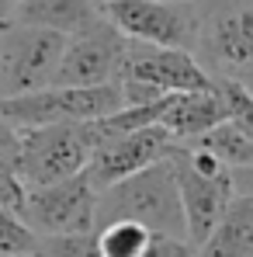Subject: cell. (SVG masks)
<instances>
[{
  "label": "cell",
  "instance_id": "1",
  "mask_svg": "<svg viewBox=\"0 0 253 257\" xmlns=\"http://www.w3.org/2000/svg\"><path fill=\"white\" fill-rule=\"evenodd\" d=\"M173 157L97 191V226L139 222L149 233L184 236V212H180V188H177V160Z\"/></svg>",
  "mask_w": 253,
  "mask_h": 257
},
{
  "label": "cell",
  "instance_id": "2",
  "mask_svg": "<svg viewBox=\"0 0 253 257\" xmlns=\"http://www.w3.org/2000/svg\"><path fill=\"white\" fill-rule=\"evenodd\" d=\"M122 108V94L115 84L104 87H56L49 84L32 94L0 97V118L18 132L39 125H80Z\"/></svg>",
  "mask_w": 253,
  "mask_h": 257
},
{
  "label": "cell",
  "instance_id": "3",
  "mask_svg": "<svg viewBox=\"0 0 253 257\" xmlns=\"http://www.w3.org/2000/svg\"><path fill=\"white\" fill-rule=\"evenodd\" d=\"M66 45L70 35L35 25H7L0 32V97H18L49 87Z\"/></svg>",
  "mask_w": 253,
  "mask_h": 257
},
{
  "label": "cell",
  "instance_id": "4",
  "mask_svg": "<svg viewBox=\"0 0 253 257\" xmlns=\"http://www.w3.org/2000/svg\"><path fill=\"white\" fill-rule=\"evenodd\" d=\"M18 215L35 236L97 233V188L87 181V174L28 188Z\"/></svg>",
  "mask_w": 253,
  "mask_h": 257
},
{
  "label": "cell",
  "instance_id": "5",
  "mask_svg": "<svg viewBox=\"0 0 253 257\" xmlns=\"http://www.w3.org/2000/svg\"><path fill=\"white\" fill-rule=\"evenodd\" d=\"M104 18L132 42L163 45V49H198L201 18L191 0H118L104 7Z\"/></svg>",
  "mask_w": 253,
  "mask_h": 257
},
{
  "label": "cell",
  "instance_id": "6",
  "mask_svg": "<svg viewBox=\"0 0 253 257\" xmlns=\"http://www.w3.org/2000/svg\"><path fill=\"white\" fill-rule=\"evenodd\" d=\"M90 164V146L80 125H39L21 132L18 174L25 191L77 177Z\"/></svg>",
  "mask_w": 253,
  "mask_h": 257
},
{
  "label": "cell",
  "instance_id": "7",
  "mask_svg": "<svg viewBox=\"0 0 253 257\" xmlns=\"http://www.w3.org/2000/svg\"><path fill=\"white\" fill-rule=\"evenodd\" d=\"M115 80H135L153 87L156 94H184V90H208L215 87L211 70L191 52V49H163L146 42H125L118 77Z\"/></svg>",
  "mask_w": 253,
  "mask_h": 257
},
{
  "label": "cell",
  "instance_id": "8",
  "mask_svg": "<svg viewBox=\"0 0 253 257\" xmlns=\"http://www.w3.org/2000/svg\"><path fill=\"white\" fill-rule=\"evenodd\" d=\"M125 35L108 21L101 18L97 25L84 28L80 35H73L59 66H56V87H104L115 84L118 77V63H122V52H125Z\"/></svg>",
  "mask_w": 253,
  "mask_h": 257
},
{
  "label": "cell",
  "instance_id": "9",
  "mask_svg": "<svg viewBox=\"0 0 253 257\" xmlns=\"http://www.w3.org/2000/svg\"><path fill=\"white\" fill-rule=\"evenodd\" d=\"M198 49L222 77L253 73V0H222L198 28Z\"/></svg>",
  "mask_w": 253,
  "mask_h": 257
},
{
  "label": "cell",
  "instance_id": "10",
  "mask_svg": "<svg viewBox=\"0 0 253 257\" xmlns=\"http://www.w3.org/2000/svg\"><path fill=\"white\" fill-rule=\"evenodd\" d=\"M177 150H180V143L170 136L167 128L146 125L139 132H132V136H122V139L94 150L84 174L97 191H104V188H111V184L125 181L132 174L146 171V167H153L160 160H170Z\"/></svg>",
  "mask_w": 253,
  "mask_h": 257
},
{
  "label": "cell",
  "instance_id": "11",
  "mask_svg": "<svg viewBox=\"0 0 253 257\" xmlns=\"http://www.w3.org/2000/svg\"><path fill=\"white\" fill-rule=\"evenodd\" d=\"M177 188H180V212H184V236L201 247L208 240V233L215 229V222L222 219L225 205L236 198L232 191V177L229 171L222 174H205L191 171L184 160H180V150H177Z\"/></svg>",
  "mask_w": 253,
  "mask_h": 257
},
{
  "label": "cell",
  "instance_id": "12",
  "mask_svg": "<svg viewBox=\"0 0 253 257\" xmlns=\"http://www.w3.org/2000/svg\"><path fill=\"white\" fill-rule=\"evenodd\" d=\"M229 122V104L218 90V80L208 90H184V94H167L163 97V111L156 125L167 128L180 146L198 143L205 132L215 125Z\"/></svg>",
  "mask_w": 253,
  "mask_h": 257
},
{
  "label": "cell",
  "instance_id": "13",
  "mask_svg": "<svg viewBox=\"0 0 253 257\" xmlns=\"http://www.w3.org/2000/svg\"><path fill=\"white\" fill-rule=\"evenodd\" d=\"M101 18L104 11L97 7V0H18L11 25H35L73 39L84 28L97 25Z\"/></svg>",
  "mask_w": 253,
  "mask_h": 257
},
{
  "label": "cell",
  "instance_id": "14",
  "mask_svg": "<svg viewBox=\"0 0 253 257\" xmlns=\"http://www.w3.org/2000/svg\"><path fill=\"white\" fill-rule=\"evenodd\" d=\"M198 257H253V198L236 195L208 240L198 247Z\"/></svg>",
  "mask_w": 253,
  "mask_h": 257
},
{
  "label": "cell",
  "instance_id": "15",
  "mask_svg": "<svg viewBox=\"0 0 253 257\" xmlns=\"http://www.w3.org/2000/svg\"><path fill=\"white\" fill-rule=\"evenodd\" d=\"M194 146L208 150V153L222 164V167H225V171L253 167V143H250V136L236 125L232 118H229V122H222V125H215L211 132H205Z\"/></svg>",
  "mask_w": 253,
  "mask_h": 257
},
{
  "label": "cell",
  "instance_id": "16",
  "mask_svg": "<svg viewBox=\"0 0 253 257\" xmlns=\"http://www.w3.org/2000/svg\"><path fill=\"white\" fill-rule=\"evenodd\" d=\"M18 153H21V132L0 118V205H7L11 212H21V202H25Z\"/></svg>",
  "mask_w": 253,
  "mask_h": 257
},
{
  "label": "cell",
  "instance_id": "17",
  "mask_svg": "<svg viewBox=\"0 0 253 257\" xmlns=\"http://www.w3.org/2000/svg\"><path fill=\"white\" fill-rule=\"evenodd\" d=\"M97 250L101 257H142L149 243V229L139 222H104L97 226Z\"/></svg>",
  "mask_w": 253,
  "mask_h": 257
},
{
  "label": "cell",
  "instance_id": "18",
  "mask_svg": "<svg viewBox=\"0 0 253 257\" xmlns=\"http://www.w3.org/2000/svg\"><path fill=\"white\" fill-rule=\"evenodd\" d=\"M28 257H101V250L94 233H73V236H39Z\"/></svg>",
  "mask_w": 253,
  "mask_h": 257
},
{
  "label": "cell",
  "instance_id": "19",
  "mask_svg": "<svg viewBox=\"0 0 253 257\" xmlns=\"http://www.w3.org/2000/svg\"><path fill=\"white\" fill-rule=\"evenodd\" d=\"M39 236L25 226V219L18 212H11L7 205H0V254L7 257H25L35 250Z\"/></svg>",
  "mask_w": 253,
  "mask_h": 257
},
{
  "label": "cell",
  "instance_id": "20",
  "mask_svg": "<svg viewBox=\"0 0 253 257\" xmlns=\"http://www.w3.org/2000/svg\"><path fill=\"white\" fill-rule=\"evenodd\" d=\"M215 80H218V90H222V97L229 104V118L243 128L253 143V94H250V87L243 84V80H232V77H215Z\"/></svg>",
  "mask_w": 253,
  "mask_h": 257
},
{
  "label": "cell",
  "instance_id": "21",
  "mask_svg": "<svg viewBox=\"0 0 253 257\" xmlns=\"http://www.w3.org/2000/svg\"><path fill=\"white\" fill-rule=\"evenodd\" d=\"M142 257H198V247L187 236H173V233H149V243Z\"/></svg>",
  "mask_w": 253,
  "mask_h": 257
},
{
  "label": "cell",
  "instance_id": "22",
  "mask_svg": "<svg viewBox=\"0 0 253 257\" xmlns=\"http://www.w3.org/2000/svg\"><path fill=\"white\" fill-rule=\"evenodd\" d=\"M232 177V191L243 195V198H253V167H239V171H229Z\"/></svg>",
  "mask_w": 253,
  "mask_h": 257
},
{
  "label": "cell",
  "instance_id": "23",
  "mask_svg": "<svg viewBox=\"0 0 253 257\" xmlns=\"http://www.w3.org/2000/svg\"><path fill=\"white\" fill-rule=\"evenodd\" d=\"M14 4L18 0H0V32L11 25V14H14Z\"/></svg>",
  "mask_w": 253,
  "mask_h": 257
},
{
  "label": "cell",
  "instance_id": "24",
  "mask_svg": "<svg viewBox=\"0 0 253 257\" xmlns=\"http://www.w3.org/2000/svg\"><path fill=\"white\" fill-rule=\"evenodd\" d=\"M111 4H118V0H97V7L104 11V7H111Z\"/></svg>",
  "mask_w": 253,
  "mask_h": 257
},
{
  "label": "cell",
  "instance_id": "25",
  "mask_svg": "<svg viewBox=\"0 0 253 257\" xmlns=\"http://www.w3.org/2000/svg\"><path fill=\"white\" fill-rule=\"evenodd\" d=\"M246 87H250V94H253V84H246Z\"/></svg>",
  "mask_w": 253,
  "mask_h": 257
},
{
  "label": "cell",
  "instance_id": "26",
  "mask_svg": "<svg viewBox=\"0 0 253 257\" xmlns=\"http://www.w3.org/2000/svg\"><path fill=\"white\" fill-rule=\"evenodd\" d=\"M0 257H7V254H0ZM25 257H28V254H25Z\"/></svg>",
  "mask_w": 253,
  "mask_h": 257
},
{
  "label": "cell",
  "instance_id": "27",
  "mask_svg": "<svg viewBox=\"0 0 253 257\" xmlns=\"http://www.w3.org/2000/svg\"><path fill=\"white\" fill-rule=\"evenodd\" d=\"M167 4H173V0H167Z\"/></svg>",
  "mask_w": 253,
  "mask_h": 257
}]
</instances>
